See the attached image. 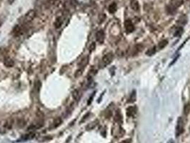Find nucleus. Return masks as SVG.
Here are the masks:
<instances>
[{"label": "nucleus", "mask_w": 190, "mask_h": 143, "mask_svg": "<svg viewBox=\"0 0 190 143\" xmlns=\"http://www.w3.org/2000/svg\"><path fill=\"white\" fill-rule=\"evenodd\" d=\"M36 17V12L34 9H31L30 11L27 12V14L24 16V20L27 22H32L35 18Z\"/></svg>", "instance_id": "nucleus-2"}, {"label": "nucleus", "mask_w": 190, "mask_h": 143, "mask_svg": "<svg viewBox=\"0 0 190 143\" xmlns=\"http://www.w3.org/2000/svg\"><path fill=\"white\" fill-rule=\"evenodd\" d=\"M115 120L119 122V121H121L122 120V116L120 115V113L119 112H117L116 115H115Z\"/></svg>", "instance_id": "nucleus-25"}, {"label": "nucleus", "mask_w": 190, "mask_h": 143, "mask_svg": "<svg viewBox=\"0 0 190 143\" xmlns=\"http://www.w3.org/2000/svg\"><path fill=\"white\" fill-rule=\"evenodd\" d=\"M105 39V34L103 30H99L96 33V39L99 43H103Z\"/></svg>", "instance_id": "nucleus-5"}, {"label": "nucleus", "mask_w": 190, "mask_h": 143, "mask_svg": "<svg viewBox=\"0 0 190 143\" xmlns=\"http://www.w3.org/2000/svg\"><path fill=\"white\" fill-rule=\"evenodd\" d=\"M130 6L131 8L135 12H138L140 10V4L137 0H131Z\"/></svg>", "instance_id": "nucleus-8"}, {"label": "nucleus", "mask_w": 190, "mask_h": 143, "mask_svg": "<svg viewBox=\"0 0 190 143\" xmlns=\"http://www.w3.org/2000/svg\"><path fill=\"white\" fill-rule=\"evenodd\" d=\"M187 18L186 16H181L179 18L178 20H177V24L179 25H184V24H187Z\"/></svg>", "instance_id": "nucleus-11"}, {"label": "nucleus", "mask_w": 190, "mask_h": 143, "mask_svg": "<svg viewBox=\"0 0 190 143\" xmlns=\"http://www.w3.org/2000/svg\"><path fill=\"white\" fill-rule=\"evenodd\" d=\"M190 112V103H187L184 107V114L185 115H189Z\"/></svg>", "instance_id": "nucleus-22"}, {"label": "nucleus", "mask_w": 190, "mask_h": 143, "mask_svg": "<svg viewBox=\"0 0 190 143\" xmlns=\"http://www.w3.org/2000/svg\"><path fill=\"white\" fill-rule=\"evenodd\" d=\"M116 8H117L116 4L114 2V3L111 4L109 6V7H108V11L111 14H114L116 11Z\"/></svg>", "instance_id": "nucleus-12"}, {"label": "nucleus", "mask_w": 190, "mask_h": 143, "mask_svg": "<svg viewBox=\"0 0 190 143\" xmlns=\"http://www.w3.org/2000/svg\"><path fill=\"white\" fill-rule=\"evenodd\" d=\"M136 107H128L127 110V115L129 117L134 116L135 113H136Z\"/></svg>", "instance_id": "nucleus-10"}, {"label": "nucleus", "mask_w": 190, "mask_h": 143, "mask_svg": "<svg viewBox=\"0 0 190 143\" xmlns=\"http://www.w3.org/2000/svg\"><path fill=\"white\" fill-rule=\"evenodd\" d=\"M62 19L61 17H57L56 18V21L54 22V26H55V28L56 29H59L61 27V26L62 25Z\"/></svg>", "instance_id": "nucleus-14"}, {"label": "nucleus", "mask_w": 190, "mask_h": 143, "mask_svg": "<svg viewBox=\"0 0 190 143\" xmlns=\"http://www.w3.org/2000/svg\"><path fill=\"white\" fill-rule=\"evenodd\" d=\"M184 32V29L181 27H179L177 30H176L175 32H174V37H180L182 34V33Z\"/></svg>", "instance_id": "nucleus-15"}, {"label": "nucleus", "mask_w": 190, "mask_h": 143, "mask_svg": "<svg viewBox=\"0 0 190 143\" xmlns=\"http://www.w3.org/2000/svg\"><path fill=\"white\" fill-rule=\"evenodd\" d=\"M12 125H13V119H7L4 124V127H6L7 129H10L12 128Z\"/></svg>", "instance_id": "nucleus-17"}, {"label": "nucleus", "mask_w": 190, "mask_h": 143, "mask_svg": "<svg viewBox=\"0 0 190 143\" xmlns=\"http://www.w3.org/2000/svg\"><path fill=\"white\" fill-rule=\"evenodd\" d=\"M62 123V120L61 118H60V117L56 118V119L54 121V127H58Z\"/></svg>", "instance_id": "nucleus-21"}, {"label": "nucleus", "mask_w": 190, "mask_h": 143, "mask_svg": "<svg viewBox=\"0 0 190 143\" xmlns=\"http://www.w3.org/2000/svg\"><path fill=\"white\" fill-rule=\"evenodd\" d=\"M166 11H167V12L169 13V14H170V15H172V14H174L176 12V11H177V9H175L174 7H173V6H172L171 5H168L167 6V7H166Z\"/></svg>", "instance_id": "nucleus-18"}, {"label": "nucleus", "mask_w": 190, "mask_h": 143, "mask_svg": "<svg viewBox=\"0 0 190 143\" xmlns=\"http://www.w3.org/2000/svg\"><path fill=\"white\" fill-rule=\"evenodd\" d=\"M167 44H168V41H167L166 39H163V40H162L161 42H159V45H158V47H159V49H163V48L165 47L166 45H167Z\"/></svg>", "instance_id": "nucleus-16"}, {"label": "nucleus", "mask_w": 190, "mask_h": 143, "mask_svg": "<svg viewBox=\"0 0 190 143\" xmlns=\"http://www.w3.org/2000/svg\"><path fill=\"white\" fill-rule=\"evenodd\" d=\"M4 65L6 67H12L14 65V61L11 57H5L4 60Z\"/></svg>", "instance_id": "nucleus-7"}, {"label": "nucleus", "mask_w": 190, "mask_h": 143, "mask_svg": "<svg viewBox=\"0 0 190 143\" xmlns=\"http://www.w3.org/2000/svg\"><path fill=\"white\" fill-rule=\"evenodd\" d=\"M120 143H131V140H123V141H122V142H121Z\"/></svg>", "instance_id": "nucleus-27"}, {"label": "nucleus", "mask_w": 190, "mask_h": 143, "mask_svg": "<svg viewBox=\"0 0 190 143\" xmlns=\"http://www.w3.org/2000/svg\"><path fill=\"white\" fill-rule=\"evenodd\" d=\"M82 73H83V69H79L78 70H77V72H75V77L77 78L79 77H80L81 75H82Z\"/></svg>", "instance_id": "nucleus-24"}, {"label": "nucleus", "mask_w": 190, "mask_h": 143, "mask_svg": "<svg viewBox=\"0 0 190 143\" xmlns=\"http://www.w3.org/2000/svg\"><path fill=\"white\" fill-rule=\"evenodd\" d=\"M125 30L127 31V32L131 33L134 30V26L132 22L131 21L130 19H127L125 22Z\"/></svg>", "instance_id": "nucleus-4"}, {"label": "nucleus", "mask_w": 190, "mask_h": 143, "mask_svg": "<svg viewBox=\"0 0 190 143\" xmlns=\"http://www.w3.org/2000/svg\"><path fill=\"white\" fill-rule=\"evenodd\" d=\"M72 97H73L74 100H76V101L79 100V92L78 91L77 89L74 90V92H72Z\"/></svg>", "instance_id": "nucleus-19"}, {"label": "nucleus", "mask_w": 190, "mask_h": 143, "mask_svg": "<svg viewBox=\"0 0 190 143\" xmlns=\"http://www.w3.org/2000/svg\"><path fill=\"white\" fill-rule=\"evenodd\" d=\"M95 47H96V45H95V43L94 42H92V44L90 45V47H89V51H90V52L94 51L95 49Z\"/></svg>", "instance_id": "nucleus-26"}, {"label": "nucleus", "mask_w": 190, "mask_h": 143, "mask_svg": "<svg viewBox=\"0 0 190 143\" xmlns=\"http://www.w3.org/2000/svg\"><path fill=\"white\" fill-rule=\"evenodd\" d=\"M88 62H89V57H84L83 59L81 60V62H79V68L84 69V67H85L86 66V65L88 64Z\"/></svg>", "instance_id": "nucleus-9"}, {"label": "nucleus", "mask_w": 190, "mask_h": 143, "mask_svg": "<svg viewBox=\"0 0 190 143\" xmlns=\"http://www.w3.org/2000/svg\"><path fill=\"white\" fill-rule=\"evenodd\" d=\"M93 97H94V95H92V97H90V98H89V102H88V104H90V103H91V102H92V99H93Z\"/></svg>", "instance_id": "nucleus-28"}, {"label": "nucleus", "mask_w": 190, "mask_h": 143, "mask_svg": "<svg viewBox=\"0 0 190 143\" xmlns=\"http://www.w3.org/2000/svg\"><path fill=\"white\" fill-rule=\"evenodd\" d=\"M12 33L14 34V36H19L21 34V28L19 25H17L16 27L13 29Z\"/></svg>", "instance_id": "nucleus-13"}, {"label": "nucleus", "mask_w": 190, "mask_h": 143, "mask_svg": "<svg viewBox=\"0 0 190 143\" xmlns=\"http://www.w3.org/2000/svg\"><path fill=\"white\" fill-rule=\"evenodd\" d=\"M155 52H156V49L155 47H153L150 49H149L147 52H146V54H147L148 56H151V55H153V54H155Z\"/></svg>", "instance_id": "nucleus-23"}, {"label": "nucleus", "mask_w": 190, "mask_h": 143, "mask_svg": "<svg viewBox=\"0 0 190 143\" xmlns=\"http://www.w3.org/2000/svg\"><path fill=\"white\" fill-rule=\"evenodd\" d=\"M113 54L112 52L105 54L103 58H102V62L104 66H107L108 65H109L110 63L112 62V61L113 60Z\"/></svg>", "instance_id": "nucleus-3"}, {"label": "nucleus", "mask_w": 190, "mask_h": 143, "mask_svg": "<svg viewBox=\"0 0 190 143\" xmlns=\"http://www.w3.org/2000/svg\"><path fill=\"white\" fill-rule=\"evenodd\" d=\"M184 132V121L181 117H179L177 125L176 127V136L178 137Z\"/></svg>", "instance_id": "nucleus-1"}, {"label": "nucleus", "mask_w": 190, "mask_h": 143, "mask_svg": "<svg viewBox=\"0 0 190 143\" xmlns=\"http://www.w3.org/2000/svg\"><path fill=\"white\" fill-rule=\"evenodd\" d=\"M183 2H184V0H170L169 5H171L173 7H174L175 9H177V8H178L182 5Z\"/></svg>", "instance_id": "nucleus-6"}, {"label": "nucleus", "mask_w": 190, "mask_h": 143, "mask_svg": "<svg viewBox=\"0 0 190 143\" xmlns=\"http://www.w3.org/2000/svg\"><path fill=\"white\" fill-rule=\"evenodd\" d=\"M14 1H15V0H9V2L10 4H12V3H13V2H14Z\"/></svg>", "instance_id": "nucleus-29"}, {"label": "nucleus", "mask_w": 190, "mask_h": 143, "mask_svg": "<svg viewBox=\"0 0 190 143\" xmlns=\"http://www.w3.org/2000/svg\"><path fill=\"white\" fill-rule=\"evenodd\" d=\"M34 137H35V134H34V132H31L30 134H25L24 137H23V139L25 140H32V139H33Z\"/></svg>", "instance_id": "nucleus-20"}]
</instances>
